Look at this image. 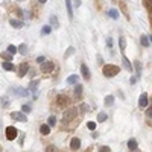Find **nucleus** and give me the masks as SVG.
Returning <instances> with one entry per match:
<instances>
[{
	"label": "nucleus",
	"instance_id": "nucleus-17",
	"mask_svg": "<svg viewBox=\"0 0 152 152\" xmlns=\"http://www.w3.org/2000/svg\"><path fill=\"white\" fill-rule=\"evenodd\" d=\"M9 24L12 26V28H15V29H21L23 26H24V23H23V21L15 20V19H11V20H9Z\"/></svg>",
	"mask_w": 152,
	"mask_h": 152
},
{
	"label": "nucleus",
	"instance_id": "nucleus-6",
	"mask_svg": "<svg viewBox=\"0 0 152 152\" xmlns=\"http://www.w3.org/2000/svg\"><path fill=\"white\" fill-rule=\"evenodd\" d=\"M41 71L43 73H50V71L55 69V64H53L52 61H44V62H41Z\"/></svg>",
	"mask_w": 152,
	"mask_h": 152
},
{
	"label": "nucleus",
	"instance_id": "nucleus-19",
	"mask_svg": "<svg viewBox=\"0 0 152 152\" xmlns=\"http://www.w3.org/2000/svg\"><path fill=\"white\" fill-rule=\"evenodd\" d=\"M82 91H84V87L81 84H75V96L78 97V99H81Z\"/></svg>",
	"mask_w": 152,
	"mask_h": 152
},
{
	"label": "nucleus",
	"instance_id": "nucleus-36",
	"mask_svg": "<svg viewBox=\"0 0 152 152\" xmlns=\"http://www.w3.org/2000/svg\"><path fill=\"white\" fill-rule=\"evenodd\" d=\"M87 128L90 129V131H94V129H96V123H94V122H88V123H87Z\"/></svg>",
	"mask_w": 152,
	"mask_h": 152
},
{
	"label": "nucleus",
	"instance_id": "nucleus-47",
	"mask_svg": "<svg viewBox=\"0 0 152 152\" xmlns=\"http://www.w3.org/2000/svg\"><path fill=\"white\" fill-rule=\"evenodd\" d=\"M149 41H151V43H152V35H151V37H149Z\"/></svg>",
	"mask_w": 152,
	"mask_h": 152
},
{
	"label": "nucleus",
	"instance_id": "nucleus-27",
	"mask_svg": "<svg viewBox=\"0 0 152 152\" xmlns=\"http://www.w3.org/2000/svg\"><path fill=\"white\" fill-rule=\"evenodd\" d=\"M114 101H116V99H114V96H113V94L105 96V105H106V106H111V105L114 103Z\"/></svg>",
	"mask_w": 152,
	"mask_h": 152
},
{
	"label": "nucleus",
	"instance_id": "nucleus-16",
	"mask_svg": "<svg viewBox=\"0 0 152 152\" xmlns=\"http://www.w3.org/2000/svg\"><path fill=\"white\" fill-rule=\"evenodd\" d=\"M108 15H110V19H113V20H119L120 12H119V9H116V8H111V9L108 11Z\"/></svg>",
	"mask_w": 152,
	"mask_h": 152
},
{
	"label": "nucleus",
	"instance_id": "nucleus-11",
	"mask_svg": "<svg viewBox=\"0 0 152 152\" xmlns=\"http://www.w3.org/2000/svg\"><path fill=\"white\" fill-rule=\"evenodd\" d=\"M66 9L70 20H73V6H71V0H66Z\"/></svg>",
	"mask_w": 152,
	"mask_h": 152
},
{
	"label": "nucleus",
	"instance_id": "nucleus-39",
	"mask_svg": "<svg viewBox=\"0 0 152 152\" xmlns=\"http://www.w3.org/2000/svg\"><path fill=\"white\" fill-rule=\"evenodd\" d=\"M96 58H97V64H99V66H102V64H103V58H102L101 55H97Z\"/></svg>",
	"mask_w": 152,
	"mask_h": 152
},
{
	"label": "nucleus",
	"instance_id": "nucleus-25",
	"mask_svg": "<svg viewBox=\"0 0 152 152\" xmlns=\"http://www.w3.org/2000/svg\"><path fill=\"white\" fill-rule=\"evenodd\" d=\"M106 47H108V49L111 50V55H114V41H113V38H111V37L106 38Z\"/></svg>",
	"mask_w": 152,
	"mask_h": 152
},
{
	"label": "nucleus",
	"instance_id": "nucleus-10",
	"mask_svg": "<svg viewBox=\"0 0 152 152\" xmlns=\"http://www.w3.org/2000/svg\"><path fill=\"white\" fill-rule=\"evenodd\" d=\"M79 148H81V140H79V137H73L70 140V149L78 151Z\"/></svg>",
	"mask_w": 152,
	"mask_h": 152
},
{
	"label": "nucleus",
	"instance_id": "nucleus-9",
	"mask_svg": "<svg viewBox=\"0 0 152 152\" xmlns=\"http://www.w3.org/2000/svg\"><path fill=\"white\" fill-rule=\"evenodd\" d=\"M81 75L84 79H87V81H90V78H91V73H90V69H88L85 64L81 66Z\"/></svg>",
	"mask_w": 152,
	"mask_h": 152
},
{
	"label": "nucleus",
	"instance_id": "nucleus-31",
	"mask_svg": "<svg viewBox=\"0 0 152 152\" xmlns=\"http://www.w3.org/2000/svg\"><path fill=\"white\" fill-rule=\"evenodd\" d=\"M19 52L21 53V55H28V46L23 43V44H20L19 46Z\"/></svg>",
	"mask_w": 152,
	"mask_h": 152
},
{
	"label": "nucleus",
	"instance_id": "nucleus-35",
	"mask_svg": "<svg viewBox=\"0 0 152 152\" xmlns=\"http://www.w3.org/2000/svg\"><path fill=\"white\" fill-rule=\"evenodd\" d=\"M21 111L28 114V113H31V111H32V106H31V105H28V103H24V105L21 106Z\"/></svg>",
	"mask_w": 152,
	"mask_h": 152
},
{
	"label": "nucleus",
	"instance_id": "nucleus-23",
	"mask_svg": "<svg viewBox=\"0 0 152 152\" xmlns=\"http://www.w3.org/2000/svg\"><path fill=\"white\" fill-rule=\"evenodd\" d=\"M78 81H79V76L78 75H70L67 78V84L69 85H75V84H78Z\"/></svg>",
	"mask_w": 152,
	"mask_h": 152
},
{
	"label": "nucleus",
	"instance_id": "nucleus-29",
	"mask_svg": "<svg viewBox=\"0 0 152 152\" xmlns=\"http://www.w3.org/2000/svg\"><path fill=\"white\" fill-rule=\"evenodd\" d=\"M73 53H75V47H73V46H69V47H67V50H66V53H64V58L71 56Z\"/></svg>",
	"mask_w": 152,
	"mask_h": 152
},
{
	"label": "nucleus",
	"instance_id": "nucleus-1",
	"mask_svg": "<svg viewBox=\"0 0 152 152\" xmlns=\"http://www.w3.org/2000/svg\"><path fill=\"white\" fill-rule=\"evenodd\" d=\"M102 73H103L105 78H114V76H117L120 73V67L114 66V64H106L102 69Z\"/></svg>",
	"mask_w": 152,
	"mask_h": 152
},
{
	"label": "nucleus",
	"instance_id": "nucleus-32",
	"mask_svg": "<svg viewBox=\"0 0 152 152\" xmlns=\"http://www.w3.org/2000/svg\"><path fill=\"white\" fill-rule=\"evenodd\" d=\"M50 32H52V26H43V29H41L43 35H49Z\"/></svg>",
	"mask_w": 152,
	"mask_h": 152
},
{
	"label": "nucleus",
	"instance_id": "nucleus-40",
	"mask_svg": "<svg viewBox=\"0 0 152 152\" xmlns=\"http://www.w3.org/2000/svg\"><path fill=\"white\" fill-rule=\"evenodd\" d=\"M73 5H75L76 8H79V6L82 5V0H73Z\"/></svg>",
	"mask_w": 152,
	"mask_h": 152
},
{
	"label": "nucleus",
	"instance_id": "nucleus-34",
	"mask_svg": "<svg viewBox=\"0 0 152 152\" xmlns=\"http://www.w3.org/2000/svg\"><path fill=\"white\" fill-rule=\"evenodd\" d=\"M47 123L50 125V126H55V125H56V117H55V116H49Z\"/></svg>",
	"mask_w": 152,
	"mask_h": 152
},
{
	"label": "nucleus",
	"instance_id": "nucleus-13",
	"mask_svg": "<svg viewBox=\"0 0 152 152\" xmlns=\"http://www.w3.org/2000/svg\"><path fill=\"white\" fill-rule=\"evenodd\" d=\"M128 149L129 151H138V143L136 138H129L128 140Z\"/></svg>",
	"mask_w": 152,
	"mask_h": 152
},
{
	"label": "nucleus",
	"instance_id": "nucleus-7",
	"mask_svg": "<svg viewBox=\"0 0 152 152\" xmlns=\"http://www.w3.org/2000/svg\"><path fill=\"white\" fill-rule=\"evenodd\" d=\"M138 105H140V108H146V106L149 105V96H148V93H141L140 94Z\"/></svg>",
	"mask_w": 152,
	"mask_h": 152
},
{
	"label": "nucleus",
	"instance_id": "nucleus-26",
	"mask_svg": "<svg viewBox=\"0 0 152 152\" xmlns=\"http://www.w3.org/2000/svg\"><path fill=\"white\" fill-rule=\"evenodd\" d=\"M119 47H120V52L125 53V49H126V41H125V37L119 38Z\"/></svg>",
	"mask_w": 152,
	"mask_h": 152
},
{
	"label": "nucleus",
	"instance_id": "nucleus-43",
	"mask_svg": "<svg viewBox=\"0 0 152 152\" xmlns=\"http://www.w3.org/2000/svg\"><path fill=\"white\" fill-rule=\"evenodd\" d=\"M44 61H46V58H44V56H38V58H37V62H38V64H41V62H44Z\"/></svg>",
	"mask_w": 152,
	"mask_h": 152
},
{
	"label": "nucleus",
	"instance_id": "nucleus-24",
	"mask_svg": "<svg viewBox=\"0 0 152 152\" xmlns=\"http://www.w3.org/2000/svg\"><path fill=\"white\" fill-rule=\"evenodd\" d=\"M0 56H2V59H3V61H11L14 55H12L11 52H8V50H6V52H2V53H0Z\"/></svg>",
	"mask_w": 152,
	"mask_h": 152
},
{
	"label": "nucleus",
	"instance_id": "nucleus-38",
	"mask_svg": "<svg viewBox=\"0 0 152 152\" xmlns=\"http://www.w3.org/2000/svg\"><path fill=\"white\" fill-rule=\"evenodd\" d=\"M137 81H138V79H137V76H132V78L129 79V84H131V85H134V84H136Z\"/></svg>",
	"mask_w": 152,
	"mask_h": 152
},
{
	"label": "nucleus",
	"instance_id": "nucleus-3",
	"mask_svg": "<svg viewBox=\"0 0 152 152\" xmlns=\"http://www.w3.org/2000/svg\"><path fill=\"white\" fill-rule=\"evenodd\" d=\"M12 120H17V122H28V116H26V113L23 111H14L9 114Z\"/></svg>",
	"mask_w": 152,
	"mask_h": 152
},
{
	"label": "nucleus",
	"instance_id": "nucleus-41",
	"mask_svg": "<svg viewBox=\"0 0 152 152\" xmlns=\"http://www.w3.org/2000/svg\"><path fill=\"white\" fill-rule=\"evenodd\" d=\"M108 151H111L110 146H101V152H108Z\"/></svg>",
	"mask_w": 152,
	"mask_h": 152
},
{
	"label": "nucleus",
	"instance_id": "nucleus-28",
	"mask_svg": "<svg viewBox=\"0 0 152 152\" xmlns=\"http://www.w3.org/2000/svg\"><path fill=\"white\" fill-rule=\"evenodd\" d=\"M67 102H69V97H67V96H62V94H59V96H58V103H59L61 106H62V105H66Z\"/></svg>",
	"mask_w": 152,
	"mask_h": 152
},
{
	"label": "nucleus",
	"instance_id": "nucleus-4",
	"mask_svg": "<svg viewBox=\"0 0 152 152\" xmlns=\"http://www.w3.org/2000/svg\"><path fill=\"white\" fill-rule=\"evenodd\" d=\"M5 132H6V138L9 140V141L15 140V138H17V136H19V131H17V128H15V126H8Z\"/></svg>",
	"mask_w": 152,
	"mask_h": 152
},
{
	"label": "nucleus",
	"instance_id": "nucleus-12",
	"mask_svg": "<svg viewBox=\"0 0 152 152\" xmlns=\"http://www.w3.org/2000/svg\"><path fill=\"white\" fill-rule=\"evenodd\" d=\"M38 85H40L38 79H34V81H31V84H29V91L35 94V93H37V90H38Z\"/></svg>",
	"mask_w": 152,
	"mask_h": 152
},
{
	"label": "nucleus",
	"instance_id": "nucleus-8",
	"mask_svg": "<svg viewBox=\"0 0 152 152\" xmlns=\"http://www.w3.org/2000/svg\"><path fill=\"white\" fill-rule=\"evenodd\" d=\"M29 71V66H28V62H21L20 67H19V78H23L26 76V73Z\"/></svg>",
	"mask_w": 152,
	"mask_h": 152
},
{
	"label": "nucleus",
	"instance_id": "nucleus-45",
	"mask_svg": "<svg viewBox=\"0 0 152 152\" xmlns=\"http://www.w3.org/2000/svg\"><path fill=\"white\" fill-rule=\"evenodd\" d=\"M46 151H49V152H50V151H55V146H47Z\"/></svg>",
	"mask_w": 152,
	"mask_h": 152
},
{
	"label": "nucleus",
	"instance_id": "nucleus-30",
	"mask_svg": "<svg viewBox=\"0 0 152 152\" xmlns=\"http://www.w3.org/2000/svg\"><path fill=\"white\" fill-rule=\"evenodd\" d=\"M106 119H108V116H106V113L101 111L99 114H97V122H105Z\"/></svg>",
	"mask_w": 152,
	"mask_h": 152
},
{
	"label": "nucleus",
	"instance_id": "nucleus-44",
	"mask_svg": "<svg viewBox=\"0 0 152 152\" xmlns=\"http://www.w3.org/2000/svg\"><path fill=\"white\" fill-rule=\"evenodd\" d=\"M81 110H82V111H88L90 108H88V106H87L85 103H82V105H81Z\"/></svg>",
	"mask_w": 152,
	"mask_h": 152
},
{
	"label": "nucleus",
	"instance_id": "nucleus-18",
	"mask_svg": "<svg viewBox=\"0 0 152 152\" xmlns=\"http://www.w3.org/2000/svg\"><path fill=\"white\" fill-rule=\"evenodd\" d=\"M2 67H3V70H6V71H14V70H15V66L12 64L11 61H3Z\"/></svg>",
	"mask_w": 152,
	"mask_h": 152
},
{
	"label": "nucleus",
	"instance_id": "nucleus-5",
	"mask_svg": "<svg viewBox=\"0 0 152 152\" xmlns=\"http://www.w3.org/2000/svg\"><path fill=\"white\" fill-rule=\"evenodd\" d=\"M11 93H14L15 96L26 97V96H29V88H23V87H14V88H11Z\"/></svg>",
	"mask_w": 152,
	"mask_h": 152
},
{
	"label": "nucleus",
	"instance_id": "nucleus-2",
	"mask_svg": "<svg viewBox=\"0 0 152 152\" xmlns=\"http://www.w3.org/2000/svg\"><path fill=\"white\" fill-rule=\"evenodd\" d=\"M76 113H78V110L75 108V106H73V108H69L64 113V116H62V122H64V123H70L71 120L76 117Z\"/></svg>",
	"mask_w": 152,
	"mask_h": 152
},
{
	"label": "nucleus",
	"instance_id": "nucleus-33",
	"mask_svg": "<svg viewBox=\"0 0 152 152\" xmlns=\"http://www.w3.org/2000/svg\"><path fill=\"white\" fill-rule=\"evenodd\" d=\"M8 52H11L12 55H15V53L19 52V47L14 46V44H9V46H8Z\"/></svg>",
	"mask_w": 152,
	"mask_h": 152
},
{
	"label": "nucleus",
	"instance_id": "nucleus-46",
	"mask_svg": "<svg viewBox=\"0 0 152 152\" xmlns=\"http://www.w3.org/2000/svg\"><path fill=\"white\" fill-rule=\"evenodd\" d=\"M38 2H40V3H46V2H47V0H38Z\"/></svg>",
	"mask_w": 152,
	"mask_h": 152
},
{
	"label": "nucleus",
	"instance_id": "nucleus-37",
	"mask_svg": "<svg viewBox=\"0 0 152 152\" xmlns=\"http://www.w3.org/2000/svg\"><path fill=\"white\" fill-rule=\"evenodd\" d=\"M146 117L152 119V106H149V108L146 110Z\"/></svg>",
	"mask_w": 152,
	"mask_h": 152
},
{
	"label": "nucleus",
	"instance_id": "nucleus-15",
	"mask_svg": "<svg viewBox=\"0 0 152 152\" xmlns=\"http://www.w3.org/2000/svg\"><path fill=\"white\" fill-rule=\"evenodd\" d=\"M141 62L140 61H136L134 62V70H136V76H137V79H140L141 78Z\"/></svg>",
	"mask_w": 152,
	"mask_h": 152
},
{
	"label": "nucleus",
	"instance_id": "nucleus-21",
	"mask_svg": "<svg viewBox=\"0 0 152 152\" xmlns=\"http://www.w3.org/2000/svg\"><path fill=\"white\" fill-rule=\"evenodd\" d=\"M122 62H123V66H125V69H126L128 71H131L132 70V66H131V61L126 58V56H125V53H123V55H122Z\"/></svg>",
	"mask_w": 152,
	"mask_h": 152
},
{
	"label": "nucleus",
	"instance_id": "nucleus-20",
	"mask_svg": "<svg viewBox=\"0 0 152 152\" xmlns=\"http://www.w3.org/2000/svg\"><path fill=\"white\" fill-rule=\"evenodd\" d=\"M50 125L49 123H46V125H41V126H40V132L43 134V136H49V134H50Z\"/></svg>",
	"mask_w": 152,
	"mask_h": 152
},
{
	"label": "nucleus",
	"instance_id": "nucleus-42",
	"mask_svg": "<svg viewBox=\"0 0 152 152\" xmlns=\"http://www.w3.org/2000/svg\"><path fill=\"white\" fill-rule=\"evenodd\" d=\"M17 14H19L20 17H26L24 14H26V11H23V9H17Z\"/></svg>",
	"mask_w": 152,
	"mask_h": 152
},
{
	"label": "nucleus",
	"instance_id": "nucleus-22",
	"mask_svg": "<svg viewBox=\"0 0 152 152\" xmlns=\"http://www.w3.org/2000/svg\"><path fill=\"white\" fill-rule=\"evenodd\" d=\"M140 44H141L143 47H149L151 41H149V37H148V35H140Z\"/></svg>",
	"mask_w": 152,
	"mask_h": 152
},
{
	"label": "nucleus",
	"instance_id": "nucleus-14",
	"mask_svg": "<svg viewBox=\"0 0 152 152\" xmlns=\"http://www.w3.org/2000/svg\"><path fill=\"white\" fill-rule=\"evenodd\" d=\"M49 23H50L52 28H55V29L59 28V20H58L56 15H50V17H49Z\"/></svg>",
	"mask_w": 152,
	"mask_h": 152
}]
</instances>
